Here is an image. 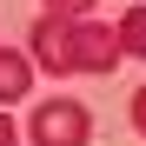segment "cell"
<instances>
[{
	"label": "cell",
	"instance_id": "cell-1",
	"mask_svg": "<svg viewBox=\"0 0 146 146\" xmlns=\"http://www.w3.org/2000/svg\"><path fill=\"white\" fill-rule=\"evenodd\" d=\"M27 60L46 73H106V66H119V33L93 27L86 13H40Z\"/></svg>",
	"mask_w": 146,
	"mask_h": 146
},
{
	"label": "cell",
	"instance_id": "cell-2",
	"mask_svg": "<svg viewBox=\"0 0 146 146\" xmlns=\"http://www.w3.org/2000/svg\"><path fill=\"white\" fill-rule=\"evenodd\" d=\"M86 139H93V113L80 100H40L33 106L27 146H86Z\"/></svg>",
	"mask_w": 146,
	"mask_h": 146
},
{
	"label": "cell",
	"instance_id": "cell-3",
	"mask_svg": "<svg viewBox=\"0 0 146 146\" xmlns=\"http://www.w3.org/2000/svg\"><path fill=\"white\" fill-rule=\"evenodd\" d=\"M27 93H33V60L13 53V46H0V106L27 100Z\"/></svg>",
	"mask_w": 146,
	"mask_h": 146
},
{
	"label": "cell",
	"instance_id": "cell-4",
	"mask_svg": "<svg viewBox=\"0 0 146 146\" xmlns=\"http://www.w3.org/2000/svg\"><path fill=\"white\" fill-rule=\"evenodd\" d=\"M113 33H119V53H133V60H146V7H133V13L119 20Z\"/></svg>",
	"mask_w": 146,
	"mask_h": 146
},
{
	"label": "cell",
	"instance_id": "cell-5",
	"mask_svg": "<svg viewBox=\"0 0 146 146\" xmlns=\"http://www.w3.org/2000/svg\"><path fill=\"white\" fill-rule=\"evenodd\" d=\"M93 0H46V13H86Z\"/></svg>",
	"mask_w": 146,
	"mask_h": 146
},
{
	"label": "cell",
	"instance_id": "cell-6",
	"mask_svg": "<svg viewBox=\"0 0 146 146\" xmlns=\"http://www.w3.org/2000/svg\"><path fill=\"white\" fill-rule=\"evenodd\" d=\"M133 126H139V133H146V86H139V93H133Z\"/></svg>",
	"mask_w": 146,
	"mask_h": 146
},
{
	"label": "cell",
	"instance_id": "cell-7",
	"mask_svg": "<svg viewBox=\"0 0 146 146\" xmlns=\"http://www.w3.org/2000/svg\"><path fill=\"white\" fill-rule=\"evenodd\" d=\"M0 146H20V133H13V119L0 113Z\"/></svg>",
	"mask_w": 146,
	"mask_h": 146
}]
</instances>
